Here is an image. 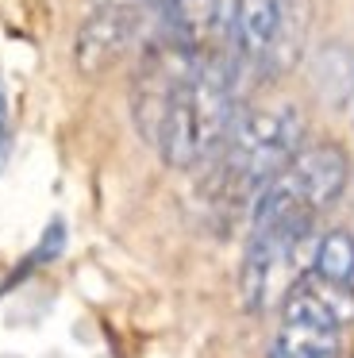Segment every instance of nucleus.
<instances>
[{"mask_svg": "<svg viewBox=\"0 0 354 358\" xmlns=\"http://www.w3.org/2000/svg\"><path fill=\"white\" fill-rule=\"evenodd\" d=\"M312 24L308 0H235L227 16L231 58L239 70L274 81L300 62Z\"/></svg>", "mask_w": 354, "mask_h": 358, "instance_id": "nucleus-3", "label": "nucleus"}, {"mask_svg": "<svg viewBox=\"0 0 354 358\" xmlns=\"http://www.w3.org/2000/svg\"><path fill=\"white\" fill-rule=\"evenodd\" d=\"M274 178L320 216L343 196L346 181H351V158L339 143H304Z\"/></svg>", "mask_w": 354, "mask_h": 358, "instance_id": "nucleus-4", "label": "nucleus"}, {"mask_svg": "<svg viewBox=\"0 0 354 358\" xmlns=\"http://www.w3.org/2000/svg\"><path fill=\"white\" fill-rule=\"evenodd\" d=\"M139 27H143V16H139L135 4H100V8H92L73 43L77 70L85 78L108 73L139 39Z\"/></svg>", "mask_w": 354, "mask_h": 358, "instance_id": "nucleus-5", "label": "nucleus"}, {"mask_svg": "<svg viewBox=\"0 0 354 358\" xmlns=\"http://www.w3.org/2000/svg\"><path fill=\"white\" fill-rule=\"evenodd\" d=\"M269 358H343V327L304 312H281Z\"/></svg>", "mask_w": 354, "mask_h": 358, "instance_id": "nucleus-6", "label": "nucleus"}, {"mask_svg": "<svg viewBox=\"0 0 354 358\" xmlns=\"http://www.w3.org/2000/svg\"><path fill=\"white\" fill-rule=\"evenodd\" d=\"M239 116V66L223 50H204L185 62L158 108L146 143L174 170H197L220 150Z\"/></svg>", "mask_w": 354, "mask_h": 358, "instance_id": "nucleus-1", "label": "nucleus"}, {"mask_svg": "<svg viewBox=\"0 0 354 358\" xmlns=\"http://www.w3.org/2000/svg\"><path fill=\"white\" fill-rule=\"evenodd\" d=\"M304 147V116L297 104H262L235 116L231 131L223 135L215 162V193L231 204L250 208L269 178Z\"/></svg>", "mask_w": 354, "mask_h": 358, "instance_id": "nucleus-2", "label": "nucleus"}, {"mask_svg": "<svg viewBox=\"0 0 354 358\" xmlns=\"http://www.w3.org/2000/svg\"><path fill=\"white\" fill-rule=\"evenodd\" d=\"M312 266L316 273H323V278L331 281H346V285H354V235L351 231H327L323 239H316L312 247Z\"/></svg>", "mask_w": 354, "mask_h": 358, "instance_id": "nucleus-7", "label": "nucleus"}]
</instances>
